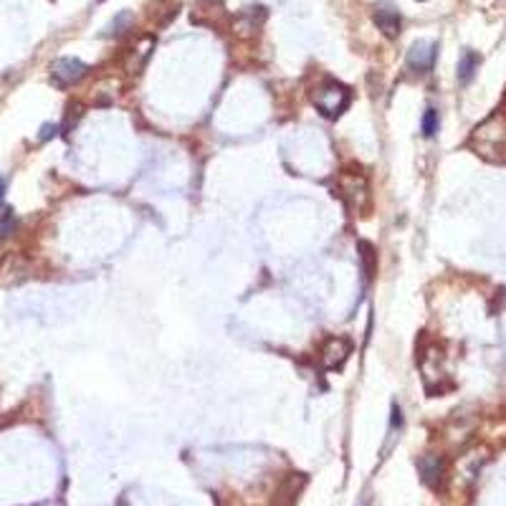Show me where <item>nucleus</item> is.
Instances as JSON below:
<instances>
[{"label":"nucleus","mask_w":506,"mask_h":506,"mask_svg":"<svg viewBox=\"0 0 506 506\" xmlns=\"http://www.w3.org/2000/svg\"><path fill=\"white\" fill-rule=\"evenodd\" d=\"M337 195L342 198V202L347 205V211L352 215H365L372 205L370 182L359 170H342L337 175Z\"/></svg>","instance_id":"1"},{"label":"nucleus","mask_w":506,"mask_h":506,"mask_svg":"<svg viewBox=\"0 0 506 506\" xmlns=\"http://www.w3.org/2000/svg\"><path fill=\"white\" fill-rule=\"evenodd\" d=\"M471 147L486 160H504L506 157V119L504 114H494L481 127H476L471 137Z\"/></svg>","instance_id":"2"},{"label":"nucleus","mask_w":506,"mask_h":506,"mask_svg":"<svg viewBox=\"0 0 506 506\" xmlns=\"http://www.w3.org/2000/svg\"><path fill=\"white\" fill-rule=\"evenodd\" d=\"M312 101L321 117L337 119V117H342L344 112H347V107L352 104V92L344 84L329 78V81H324V84H319L314 89Z\"/></svg>","instance_id":"3"},{"label":"nucleus","mask_w":506,"mask_h":506,"mask_svg":"<svg viewBox=\"0 0 506 506\" xmlns=\"http://www.w3.org/2000/svg\"><path fill=\"white\" fill-rule=\"evenodd\" d=\"M352 355V342L347 337H329L319 350V362L324 370H339Z\"/></svg>","instance_id":"4"},{"label":"nucleus","mask_w":506,"mask_h":506,"mask_svg":"<svg viewBox=\"0 0 506 506\" xmlns=\"http://www.w3.org/2000/svg\"><path fill=\"white\" fill-rule=\"evenodd\" d=\"M266 21V8L264 6H251V8H243L233 21V36L238 39H253L258 36L261 25Z\"/></svg>","instance_id":"5"},{"label":"nucleus","mask_w":506,"mask_h":506,"mask_svg":"<svg viewBox=\"0 0 506 506\" xmlns=\"http://www.w3.org/2000/svg\"><path fill=\"white\" fill-rule=\"evenodd\" d=\"M86 63L78 61V59H56L51 63V78H54L59 86H71L81 81L86 76Z\"/></svg>","instance_id":"6"},{"label":"nucleus","mask_w":506,"mask_h":506,"mask_svg":"<svg viewBox=\"0 0 506 506\" xmlns=\"http://www.w3.org/2000/svg\"><path fill=\"white\" fill-rule=\"evenodd\" d=\"M438 46L436 43H425V41H418L410 46L408 51V69L413 74H428L433 69V61H436Z\"/></svg>","instance_id":"7"},{"label":"nucleus","mask_w":506,"mask_h":506,"mask_svg":"<svg viewBox=\"0 0 506 506\" xmlns=\"http://www.w3.org/2000/svg\"><path fill=\"white\" fill-rule=\"evenodd\" d=\"M152 51H155V39H152V36H145V39L137 41V43H134L125 56L127 74H140V71L145 69V63H147V59H149Z\"/></svg>","instance_id":"8"},{"label":"nucleus","mask_w":506,"mask_h":506,"mask_svg":"<svg viewBox=\"0 0 506 506\" xmlns=\"http://www.w3.org/2000/svg\"><path fill=\"white\" fill-rule=\"evenodd\" d=\"M418 471H421V478L425 486L438 489L445 478V461L441 458V456L428 453V456H423V458L418 461Z\"/></svg>","instance_id":"9"},{"label":"nucleus","mask_w":506,"mask_h":506,"mask_svg":"<svg viewBox=\"0 0 506 506\" xmlns=\"http://www.w3.org/2000/svg\"><path fill=\"white\" fill-rule=\"evenodd\" d=\"M357 256H359V268H362V281L370 284L377 271V251L370 241H357Z\"/></svg>","instance_id":"10"},{"label":"nucleus","mask_w":506,"mask_h":506,"mask_svg":"<svg viewBox=\"0 0 506 506\" xmlns=\"http://www.w3.org/2000/svg\"><path fill=\"white\" fill-rule=\"evenodd\" d=\"M375 23H377V28H380L388 39H397V33H400V25H403V21H400V13L392 8H377L375 10Z\"/></svg>","instance_id":"11"},{"label":"nucleus","mask_w":506,"mask_h":506,"mask_svg":"<svg viewBox=\"0 0 506 506\" xmlns=\"http://www.w3.org/2000/svg\"><path fill=\"white\" fill-rule=\"evenodd\" d=\"M478 63H481V56L476 54V51H463V56H461V61H458V81L461 84H468V81L474 78Z\"/></svg>","instance_id":"12"},{"label":"nucleus","mask_w":506,"mask_h":506,"mask_svg":"<svg viewBox=\"0 0 506 506\" xmlns=\"http://www.w3.org/2000/svg\"><path fill=\"white\" fill-rule=\"evenodd\" d=\"M132 23H134V16H132V13H129V10H122V13H119L114 21H112L109 31H107V33H109V36H119V33L129 31V28H132Z\"/></svg>","instance_id":"13"},{"label":"nucleus","mask_w":506,"mask_h":506,"mask_svg":"<svg viewBox=\"0 0 506 506\" xmlns=\"http://www.w3.org/2000/svg\"><path fill=\"white\" fill-rule=\"evenodd\" d=\"M438 125H441V119H438V112L430 107V109H425V114H423V122H421V129H423V137H433V134L438 132Z\"/></svg>","instance_id":"14"},{"label":"nucleus","mask_w":506,"mask_h":506,"mask_svg":"<svg viewBox=\"0 0 506 506\" xmlns=\"http://www.w3.org/2000/svg\"><path fill=\"white\" fill-rule=\"evenodd\" d=\"M13 228H16V218H13V213H6V215H3V220H0V235H3V238H6V235H10L13 233Z\"/></svg>","instance_id":"15"},{"label":"nucleus","mask_w":506,"mask_h":506,"mask_svg":"<svg viewBox=\"0 0 506 506\" xmlns=\"http://www.w3.org/2000/svg\"><path fill=\"white\" fill-rule=\"evenodd\" d=\"M81 117V107L78 104H71L69 107V114H66V129H71V125H76V119Z\"/></svg>","instance_id":"16"},{"label":"nucleus","mask_w":506,"mask_h":506,"mask_svg":"<svg viewBox=\"0 0 506 506\" xmlns=\"http://www.w3.org/2000/svg\"><path fill=\"white\" fill-rule=\"evenodd\" d=\"M56 134H59V127H56V125H43V127H41L39 140L41 142H48L51 137H56Z\"/></svg>","instance_id":"17"},{"label":"nucleus","mask_w":506,"mask_h":506,"mask_svg":"<svg viewBox=\"0 0 506 506\" xmlns=\"http://www.w3.org/2000/svg\"><path fill=\"white\" fill-rule=\"evenodd\" d=\"M3 198H6V178L0 175V202H3Z\"/></svg>","instance_id":"18"}]
</instances>
